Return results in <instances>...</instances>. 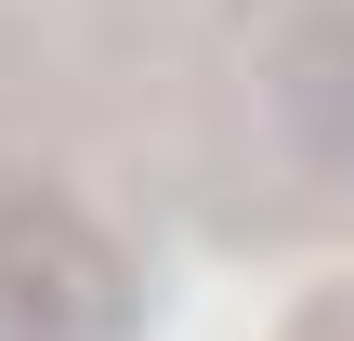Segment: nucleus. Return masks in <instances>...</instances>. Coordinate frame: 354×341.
I'll use <instances>...</instances> for the list:
<instances>
[{"label": "nucleus", "mask_w": 354, "mask_h": 341, "mask_svg": "<svg viewBox=\"0 0 354 341\" xmlns=\"http://www.w3.org/2000/svg\"><path fill=\"white\" fill-rule=\"evenodd\" d=\"M0 315L13 341H145V276L79 197H0Z\"/></svg>", "instance_id": "1"}, {"label": "nucleus", "mask_w": 354, "mask_h": 341, "mask_svg": "<svg viewBox=\"0 0 354 341\" xmlns=\"http://www.w3.org/2000/svg\"><path fill=\"white\" fill-rule=\"evenodd\" d=\"M263 118L315 184L354 197V0H276L263 13Z\"/></svg>", "instance_id": "2"}, {"label": "nucleus", "mask_w": 354, "mask_h": 341, "mask_svg": "<svg viewBox=\"0 0 354 341\" xmlns=\"http://www.w3.org/2000/svg\"><path fill=\"white\" fill-rule=\"evenodd\" d=\"M315 341H354V302H328V315H315Z\"/></svg>", "instance_id": "3"}, {"label": "nucleus", "mask_w": 354, "mask_h": 341, "mask_svg": "<svg viewBox=\"0 0 354 341\" xmlns=\"http://www.w3.org/2000/svg\"><path fill=\"white\" fill-rule=\"evenodd\" d=\"M0 341H13V315H0Z\"/></svg>", "instance_id": "4"}]
</instances>
